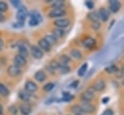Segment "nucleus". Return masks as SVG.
<instances>
[{"mask_svg":"<svg viewBox=\"0 0 124 115\" xmlns=\"http://www.w3.org/2000/svg\"><path fill=\"white\" fill-rule=\"evenodd\" d=\"M30 53L35 59H42L44 57V51L36 44H32L30 46Z\"/></svg>","mask_w":124,"mask_h":115,"instance_id":"7ed1b4c3","label":"nucleus"},{"mask_svg":"<svg viewBox=\"0 0 124 115\" xmlns=\"http://www.w3.org/2000/svg\"><path fill=\"white\" fill-rule=\"evenodd\" d=\"M53 25L56 27V28H66L70 25V20L66 17H61V18H57L53 21Z\"/></svg>","mask_w":124,"mask_h":115,"instance_id":"39448f33","label":"nucleus"},{"mask_svg":"<svg viewBox=\"0 0 124 115\" xmlns=\"http://www.w3.org/2000/svg\"><path fill=\"white\" fill-rule=\"evenodd\" d=\"M78 85V80H75V81L70 85V87H71V88H76Z\"/></svg>","mask_w":124,"mask_h":115,"instance_id":"37998d69","label":"nucleus"},{"mask_svg":"<svg viewBox=\"0 0 124 115\" xmlns=\"http://www.w3.org/2000/svg\"><path fill=\"white\" fill-rule=\"evenodd\" d=\"M27 15H28V11H27V9L24 6H21L20 8L17 9V12H16V18H17V20L24 21V19L27 17Z\"/></svg>","mask_w":124,"mask_h":115,"instance_id":"0eeeda50","label":"nucleus"},{"mask_svg":"<svg viewBox=\"0 0 124 115\" xmlns=\"http://www.w3.org/2000/svg\"><path fill=\"white\" fill-rule=\"evenodd\" d=\"M121 83H122V85H123V86H124V77H123V78H122V81H121Z\"/></svg>","mask_w":124,"mask_h":115,"instance_id":"09e8293b","label":"nucleus"},{"mask_svg":"<svg viewBox=\"0 0 124 115\" xmlns=\"http://www.w3.org/2000/svg\"><path fill=\"white\" fill-rule=\"evenodd\" d=\"M58 71L61 74H65V73H68L70 72V68L68 65H60L58 68Z\"/></svg>","mask_w":124,"mask_h":115,"instance_id":"7c9ffc66","label":"nucleus"},{"mask_svg":"<svg viewBox=\"0 0 124 115\" xmlns=\"http://www.w3.org/2000/svg\"><path fill=\"white\" fill-rule=\"evenodd\" d=\"M88 18L91 20V22H97L99 21V15H98V12H91L88 14Z\"/></svg>","mask_w":124,"mask_h":115,"instance_id":"bb28decb","label":"nucleus"},{"mask_svg":"<svg viewBox=\"0 0 124 115\" xmlns=\"http://www.w3.org/2000/svg\"><path fill=\"white\" fill-rule=\"evenodd\" d=\"M87 69H88V64H87V63H84V64L78 69V75L80 76V77L83 76V75L86 73Z\"/></svg>","mask_w":124,"mask_h":115,"instance_id":"a878e982","label":"nucleus"},{"mask_svg":"<svg viewBox=\"0 0 124 115\" xmlns=\"http://www.w3.org/2000/svg\"><path fill=\"white\" fill-rule=\"evenodd\" d=\"M59 60H60V62H59L60 65H68V63L70 62V57H69L68 55L63 54V55L60 56Z\"/></svg>","mask_w":124,"mask_h":115,"instance_id":"2f4dec72","label":"nucleus"},{"mask_svg":"<svg viewBox=\"0 0 124 115\" xmlns=\"http://www.w3.org/2000/svg\"><path fill=\"white\" fill-rule=\"evenodd\" d=\"M48 66H49L51 69H53V70L55 71V70H58V68H59V66H60V63H58V62H56V61H52V62L49 63Z\"/></svg>","mask_w":124,"mask_h":115,"instance_id":"72a5a7b5","label":"nucleus"},{"mask_svg":"<svg viewBox=\"0 0 124 115\" xmlns=\"http://www.w3.org/2000/svg\"><path fill=\"white\" fill-rule=\"evenodd\" d=\"M98 15H99V18L101 20L108 21V19L109 17V12L106 8H100L98 11Z\"/></svg>","mask_w":124,"mask_h":115,"instance_id":"ddd939ff","label":"nucleus"},{"mask_svg":"<svg viewBox=\"0 0 124 115\" xmlns=\"http://www.w3.org/2000/svg\"><path fill=\"white\" fill-rule=\"evenodd\" d=\"M38 46H39L43 51H46V52H48V51L50 50V48H51V45H50L44 38L39 40V42H38Z\"/></svg>","mask_w":124,"mask_h":115,"instance_id":"2eb2a0df","label":"nucleus"},{"mask_svg":"<svg viewBox=\"0 0 124 115\" xmlns=\"http://www.w3.org/2000/svg\"><path fill=\"white\" fill-rule=\"evenodd\" d=\"M18 98H19V100H21L22 101L27 102V101H29V100H30V98H31V94L28 93V92L25 91V90H20V91L18 92Z\"/></svg>","mask_w":124,"mask_h":115,"instance_id":"f3484780","label":"nucleus"},{"mask_svg":"<svg viewBox=\"0 0 124 115\" xmlns=\"http://www.w3.org/2000/svg\"><path fill=\"white\" fill-rule=\"evenodd\" d=\"M44 39H45L50 45H52V44H54V43H57V39H56L52 34H47V35H46Z\"/></svg>","mask_w":124,"mask_h":115,"instance_id":"5701e85b","label":"nucleus"},{"mask_svg":"<svg viewBox=\"0 0 124 115\" xmlns=\"http://www.w3.org/2000/svg\"><path fill=\"white\" fill-rule=\"evenodd\" d=\"M3 46H4V43H3V40H2L1 38H0V51L2 50Z\"/></svg>","mask_w":124,"mask_h":115,"instance_id":"49530a36","label":"nucleus"},{"mask_svg":"<svg viewBox=\"0 0 124 115\" xmlns=\"http://www.w3.org/2000/svg\"><path fill=\"white\" fill-rule=\"evenodd\" d=\"M70 56L75 58V59H77V60H79V59L82 58V54L78 49H72L70 51Z\"/></svg>","mask_w":124,"mask_h":115,"instance_id":"4be33fe9","label":"nucleus"},{"mask_svg":"<svg viewBox=\"0 0 124 115\" xmlns=\"http://www.w3.org/2000/svg\"><path fill=\"white\" fill-rule=\"evenodd\" d=\"M8 10V5L6 2H0V13H4Z\"/></svg>","mask_w":124,"mask_h":115,"instance_id":"c9c22d12","label":"nucleus"},{"mask_svg":"<svg viewBox=\"0 0 124 115\" xmlns=\"http://www.w3.org/2000/svg\"><path fill=\"white\" fill-rule=\"evenodd\" d=\"M7 72H8V74L11 77H16V76H18L21 73V70H20V68L16 67L15 65H12V66H9L8 67Z\"/></svg>","mask_w":124,"mask_h":115,"instance_id":"6e6552de","label":"nucleus"},{"mask_svg":"<svg viewBox=\"0 0 124 115\" xmlns=\"http://www.w3.org/2000/svg\"><path fill=\"white\" fill-rule=\"evenodd\" d=\"M101 115H113V111L111 110V109H109V108H108V109H106Z\"/></svg>","mask_w":124,"mask_h":115,"instance_id":"79ce46f5","label":"nucleus"},{"mask_svg":"<svg viewBox=\"0 0 124 115\" xmlns=\"http://www.w3.org/2000/svg\"><path fill=\"white\" fill-rule=\"evenodd\" d=\"M108 101H109V98H108V97H106V98H104V99L102 100L103 103H107V102H108Z\"/></svg>","mask_w":124,"mask_h":115,"instance_id":"a18cd8bd","label":"nucleus"},{"mask_svg":"<svg viewBox=\"0 0 124 115\" xmlns=\"http://www.w3.org/2000/svg\"><path fill=\"white\" fill-rule=\"evenodd\" d=\"M91 27H92L94 30H98V29L101 27V24H100L99 21H97V22H91Z\"/></svg>","mask_w":124,"mask_h":115,"instance_id":"58836bf2","label":"nucleus"},{"mask_svg":"<svg viewBox=\"0 0 124 115\" xmlns=\"http://www.w3.org/2000/svg\"><path fill=\"white\" fill-rule=\"evenodd\" d=\"M13 63H14V65H15L16 67L21 68V67H23V66H25V65H26L27 60H26V58H25V57H23V56H21V55L17 54V55H16V56L14 57Z\"/></svg>","mask_w":124,"mask_h":115,"instance_id":"423d86ee","label":"nucleus"},{"mask_svg":"<svg viewBox=\"0 0 124 115\" xmlns=\"http://www.w3.org/2000/svg\"><path fill=\"white\" fill-rule=\"evenodd\" d=\"M93 99H94V90L92 87H90L87 90H85L84 92H82V94L80 96V100L85 102H89Z\"/></svg>","mask_w":124,"mask_h":115,"instance_id":"20e7f679","label":"nucleus"},{"mask_svg":"<svg viewBox=\"0 0 124 115\" xmlns=\"http://www.w3.org/2000/svg\"><path fill=\"white\" fill-rule=\"evenodd\" d=\"M95 44H96V40L92 37H87L86 39L83 40V45H84V47H86L88 49L94 47Z\"/></svg>","mask_w":124,"mask_h":115,"instance_id":"dca6fc26","label":"nucleus"},{"mask_svg":"<svg viewBox=\"0 0 124 115\" xmlns=\"http://www.w3.org/2000/svg\"><path fill=\"white\" fill-rule=\"evenodd\" d=\"M79 106H80V108L82 109V111H83V113H93L94 112V110H95V108H94V106L90 103V102H85V101H82L80 104H79Z\"/></svg>","mask_w":124,"mask_h":115,"instance_id":"f8f14e48","label":"nucleus"},{"mask_svg":"<svg viewBox=\"0 0 124 115\" xmlns=\"http://www.w3.org/2000/svg\"><path fill=\"white\" fill-rule=\"evenodd\" d=\"M85 6H86L88 9H93L94 4H93V2H92V1L88 0V1H85Z\"/></svg>","mask_w":124,"mask_h":115,"instance_id":"ea45409f","label":"nucleus"},{"mask_svg":"<svg viewBox=\"0 0 124 115\" xmlns=\"http://www.w3.org/2000/svg\"><path fill=\"white\" fill-rule=\"evenodd\" d=\"M64 34H65L64 30L61 29V28H54V29L52 30V35H53L56 39H57V38H61V37H63Z\"/></svg>","mask_w":124,"mask_h":115,"instance_id":"393cba45","label":"nucleus"},{"mask_svg":"<svg viewBox=\"0 0 124 115\" xmlns=\"http://www.w3.org/2000/svg\"><path fill=\"white\" fill-rule=\"evenodd\" d=\"M11 4L16 8V9H18L20 8L22 5H21V2L18 1V0H11Z\"/></svg>","mask_w":124,"mask_h":115,"instance_id":"f704fd0d","label":"nucleus"},{"mask_svg":"<svg viewBox=\"0 0 124 115\" xmlns=\"http://www.w3.org/2000/svg\"><path fill=\"white\" fill-rule=\"evenodd\" d=\"M74 99V96L73 95H71L70 93H68V92H63L62 93V101H72Z\"/></svg>","mask_w":124,"mask_h":115,"instance_id":"c756f323","label":"nucleus"},{"mask_svg":"<svg viewBox=\"0 0 124 115\" xmlns=\"http://www.w3.org/2000/svg\"><path fill=\"white\" fill-rule=\"evenodd\" d=\"M37 89H38L37 84H36L34 81H32V80H27V81L25 82V84H24V90L27 91V92L30 93V94L36 92Z\"/></svg>","mask_w":124,"mask_h":115,"instance_id":"1a4fd4ad","label":"nucleus"},{"mask_svg":"<svg viewBox=\"0 0 124 115\" xmlns=\"http://www.w3.org/2000/svg\"><path fill=\"white\" fill-rule=\"evenodd\" d=\"M19 110H20V112L22 113V115H28V114L31 113V106H30L29 103L23 102V103L20 104Z\"/></svg>","mask_w":124,"mask_h":115,"instance_id":"6ab92c4d","label":"nucleus"},{"mask_svg":"<svg viewBox=\"0 0 124 115\" xmlns=\"http://www.w3.org/2000/svg\"><path fill=\"white\" fill-rule=\"evenodd\" d=\"M116 74H117V76H118L119 78H121V77L123 78V77H124V65L118 70V72H116Z\"/></svg>","mask_w":124,"mask_h":115,"instance_id":"4c0bfd02","label":"nucleus"},{"mask_svg":"<svg viewBox=\"0 0 124 115\" xmlns=\"http://www.w3.org/2000/svg\"><path fill=\"white\" fill-rule=\"evenodd\" d=\"M71 111H72L73 113H75V115H78V114H82V113H83V111H82V109L80 108L79 104H75V105H73V106L71 107Z\"/></svg>","mask_w":124,"mask_h":115,"instance_id":"cd10ccee","label":"nucleus"},{"mask_svg":"<svg viewBox=\"0 0 124 115\" xmlns=\"http://www.w3.org/2000/svg\"><path fill=\"white\" fill-rule=\"evenodd\" d=\"M9 95H10V90L7 88V86L3 83H0V96L8 97Z\"/></svg>","mask_w":124,"mask_h":115,"instance_id":"412c9836","label":"nucleus"},{"mask_svg":"<svg viewBox=\"0 0 124 115\" xmlns=\"http://www.w3.org/2000/svg\"><path fill=\"white\" fill-rule=\"evenodd\" d=\"M123 32H124V18H123V19L118 23V25L116 26V28H115V30H114L112 36H111V40H113L115 37H117L118 35H120V34L123 33Z\"/></svg>","mask_w":124,"mask_h":115,"instance_id":"4468645a","label":"nucleus"},{"mask_svg":"<svg viewBox=\"0 0 124 115\" xmlns=\"http://www.w3.org/2000/svg\"><path fill=\"white\" fill-rule=\"evenodd\" d=\"M92 88L94 91H97V92H102L105 88H106V82L103 80V79H97L93 85H92Z\"/></svg>","mask_w":124,"mask_h":115,"instance_id":"9d476101","label":"nucleus"},{"mask_svg":"<svg viewBox=\"0 0 124 115\" xmlns=\"http://www.w3.org/2000/svg\"><path fill=\"white\" fill-rule=\"evenodd\" d=\"M66 14V10L64 8H54L51 9L47 15L50 18H61L62 16H64Z\"/></svg>","mask_w":124,"mask_h":115,"instance_id":"f03ea898","label":"nucleus"},{"mask_svg":"<svg viewBox=\"0 0 124 115\" xmlns=\"http://www.w3.org/2000/svg\"><path fill=\"white\" fill-rule=\"evenodd\" d=\"M5 20V15L3 14V13H0V22H3Z\"/></svg>","mask_w":124,"mask_h":115,"instance_id":"c03bdc74","label":"nucleus"},{"mask_svg":"<svg viewBox=\"0 0 124 115\" xmlns=\"http://www.w3.org/2000/svg\"><path fill=\"white\" fill-rule=\"evenodd\" d=\"M118 70H119V69H118L117 66L114 65V64H110L109 66L106 67V69H105V71H106L107 73H116V72H118Z\"/></svg>","mask_w":124,"mask_h":115,"instance_id":"aec40b11","label":"nucleus"},{"mask_svg":"<svg viewBox=\"0 0 124 115\" xmlns=\"http://www.w3.org/2000/svg\"><path fill=\"white\" fill-rule=\"evenodd\" d=\"M78 115H83V114H78Z\"/></svg>","mask_w":124,"mask_h":115,"instance_id":"8fccbe9b","label":"nucleus"},{"mask_svg":"<svg viewBox=\"0 0 124 115\" xmlns=\"http://www.w3.org/2000/svg\"><path fill=\"white\" fill-rule=\"evenodd\" d=\"M10 112H11L13 115H16V114L17 113V109H16V106H15V105H12V106L10 107Z\"/></svg>","mask_w":124,"mask_h":115,"instance_id":"a19ab883","label":"nucleus"},{"mask_svg":"<svg viewBox=\"0 0 124 115\" xmlns=\"http://www.w3.org/2000/svg\"><path fill=\"white\" fill-rule=\"evenodd\" d=\"M18 54L19 55H21V56H23V57H27L28 56V54H29V52H28V49H27V47L25 46V45H23V44H20V45H18Z\"/></svg>","mask_w":124,"mask_h":115,"instance_id":"b1692460","label":"nucleus"},{"mask_svg":"<svg viewBox=\"0 0 124 115\" xmlns=\"http://www.w3.org/2000/svg\"><path fill=\"white\" fill-rule=\"evenodd\" d=\"M34 78H35L37 81H39V82H43V81L46 80V72H45L44 71L40 70V71H37V72L34 73Z\"/></svg>","mask_w":124,"mask_h":115,"instance_id":"a211bd4d","label":"nucleus"},{"mask_svg":"<svg viewBox=\"0 0 124 115\" xmlns=\"http://www.w3.org/2000/svg\"><path fill=\"white\" fill-rule=\"evenodd\" d=\"M23 26H24V21H19V20H17L16 22L13 23V27H14V28H21V27H23Z\"/></svg>","mask_w":124,"mask_h":115,"instance_id":"e433bc0d","label":"nucleus"},{"mask_svg":"<svg viewBox=\"0 0 124 115\" xmlns=\"http://www.w3.org/2000/svg\"><path fill=\"white\" fill-rule=\"evenodd\" d=\"M53 88H54V83H52V82H48V83H46V85H44V90H45L46 92H49V91H51Z\"/></svg>","mask_w":124,"mask_h":115,"instance_id":"473e14b6","label":"nucleus"},{"mask_svg":"<svg viewBox=\"0 0 124 115\" xmlns=\"http://www.w3.org/2000/svg\"><path fill=\"white\" fill-rule=\"evenodd\" d=\"M3 111H4V110H3V106H2V104L0 103V115L3 113Z\"/></svg>","mask_w":124,"mask_h":115,"instance_id":"de8ad7c7","label":"nucleus"},{"mask_svg":"<svg viewBox=\"0 0 124 115\" xmlns=\"http://www.w3.org/2000/svg\"><path fill=\"white\" fill-rule=\"evenodd\" d=\"M50 5H51L52 9H54V8H63V6L65 5V2L62 1V0H56V1H52L50 3Z\"/></svg>","mask_w":124,"mask_h":115,"instance_id":"c85d7f7f","label":"nucleus"},{"mask_svg":"<svg viewBox=\"0 0 124 115\" xmlns=\"http://www.w3.org/2000/svg\"><path fill=\"white\" fill-rule=\"evenodd\" d=\"M43 20L42 14L37 11H32L30 13V18H29V25L30 26H36Z\"/></svg>","mask_w":124,"mask_h":115,"instance_id":"f257e3e1","label":"nucleus"},{"mask_svg":"<svg viewBox=\"0 0 124 115\" xmlns=\"http://www.w3.org/2000/svg\"><path fill=\"white\" fill-rule=\"evenodd\" d=\"M108 7L111 13H117L121 8V3L116 0H110L108 1Z\"/></svg>","mask_w":124,"mask_h":115,"instance_id":"9b49d317","label":"nucleus"}]
</instances>
